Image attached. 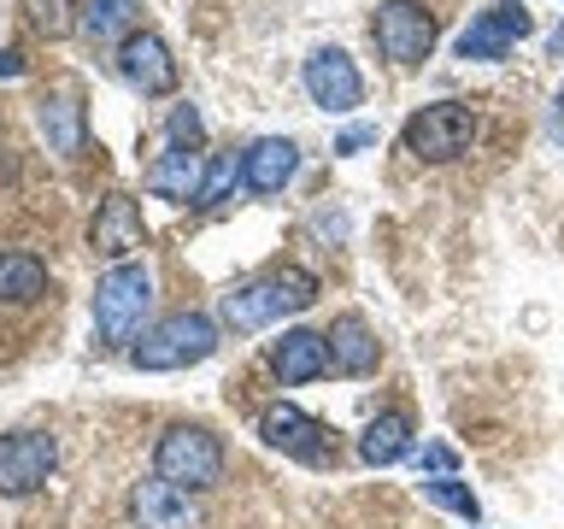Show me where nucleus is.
<instances>
[{
    "label": "nucleus",
    "instance_id": "1",
    "mask_svg": "<svg viewBox=\"0 0 564 529\" xmlns=\"http://www.w3.org/2000/svg\"><path fill=\"white\" fill-rule=\"evenodd\" d=\"M317 300V277L312 271H300V264H271L264 277H247L236 282L224 300H218V317L236 335H253L264 324H276V317H294V312H306Z\"/></svg>",
    "mask_w": 564,
    "mask_h": 529
},
{
    "label": "nucleus",
    "instance_id": "2",
    "mask_svg": "<svg viewBox=\"0 0 564 529\" xmlns=\"http://www.w3.org/2000/svg\"><path fill=\"white\" fill-rule=\"evenodd\" d=\"M153 306V271L141 259L106 264L95 282V335L106 347H135Z\"/></svg>",
    "mask_w": 564,
    "mask_h": 529
},
{
    "label": "nucleus",
    "instance_id": "3",
    "mask_svg": "<svg viewBox=\"0 0 564 529\" xmlns=\"http://www.w3.org/2000/svg\"><path fill=\"white\" fill-rule=\"evenodd\" d=\"M218 353V317L206 312H171L153 330H141V342L130 347V359L141 370H188Z\"/></svg>",
    "mask_w": 564,
    "mask_h": 529
},
{
    "label": "nucleus",
    "instance_id": "4",
    "mask_svg": "<svg viewBox=\"0 0 564 529\" xmlns=\"http://www.w3.org/2000/svg\"><path fill=\"white\" fill-rule=\"evenodd\" d=\"M153 471L165 483L200 494V488H218L224 483V441L206 430V423H171L153 447Z\"/></svg>",
    "mask_w": 564,
    "mask_h": 529
},
{
    "label": "nucleus",
    "instance_id": "5",
    "mask_svg": "<svg viewBox=\"0 0 564 529\" xmlns=\"http://www.w3.org/2000/svg\"><path fill=\"white\" fill-rule=\"evenodd\" d=\"M476 130H482V123H476V112L465 100H435V106H417L400 136H405V153L430 159V165H447V159L470 153Z\"/></svg>",
    "mask_w": 564,
    "mask_h": 529
},
{
    "label": "nucleus",
    "instance_id": "6",
    "mask_svg": "<svg viewBox=\"0 0 564 529\" xmlns=\"http://www.w3.org/2000/svg\"><path fill=\"white\" fill-rule=\"evenodd\" d=\"M370 42H377V53L394 65H423L435 47V18L423 12L417 0H388V7H377V18H370Z\"/></svg>",
    "mask_w": 564,
    "mask_h": 529
},
{
    "label": "nucleus",
    "instance_id": "7",
    "mask_svg": "<svg viewBox=\"0 0 564 529\" xmlns=\"http://www.w3.org/2000/svg\"><path fill=\"white\" fill-rule=\"evenodd\" d=\"M535 35V18H529V7L523 0H500V7H488V12H476L470 24H465V35H458V60H506L518 42H529Z\"/></svg>",
    "mask_w": 564,
    "mask_h": 529
},
{
    "label": "nucleus",
    "instance_id": "8",
    "mask_svg": "<svg viewBox=\"0 0 564 529\" xmlns=\"http://www.w3.org/2000/svg\"><path fill=\"white\" fill-rule=\"evenodd\" d=\"M53 465H59V447H53L47 430H12V435H0V494H7V500L35 494L53 476Z\"/></svg>",
    "mask_w": 564,
    "mask_h": 529
},
{
    "label": "nucleus",
    "instance_id": "9",
    "mask_svg": "<svg viewBox=\"0 0 564 529\" xmlns=\"http://www.w3.org/2000/svg\"><path fill=\"white\" fill-rule=\"evenodd\" d=\"M118 71H123V83L141 88V95H171L176 88V60H171V47H165V35L159 30H130L118 42Z\"/></svg>",
    "mask_w": 564,
    "mask_h": 529
},
{
    "label": "nucleus",
    "instance_id": "10",
    "mask_svg": "<svg viewBox=\"0 0 564 529\" xmlns=\"http://www.w3.org/2000/svg\"><path fill=\"white\" fill-rule=\"evenodd\" d=\"M306 95L324 112H352V106H365V77L341 47H317L306 60Z\"/></svg>",
    "mask_w": 564,
    "mask_h": 529
},
{
    "label": "nucleus",
    "instance_id": "11",
    "mask_svg": "<svg viewBox=\"0 0 564 529\" xmlns=\"http://www.w3.org/2000/svg\"><path fill=\"white\" fill-rule=\"evenodd\" d=\"M259 435H264V447H276V453H294V458H306V465H324V458H335V447H329V430L317 418H306L300 406H271V412L259 418Z\"/></svg>",
    "mask_w": 564,
    "mask_h": 529
},
{
    "label": "nucleus",
    "instance_id": "12",
    "mask_svg": "<svg viewBox=\"0 0 564 529\" xmlns=\"http://www.w3.org/2000/svg\"><path fill=\"white\" fill-rule=\"evenodd\" d=\"M130 518L135 529H200V506H194L188 488L165 483V476H148V483L130 488Z\"/></svg>",
    "mask_w": 564,
    "mask_h": 529
},
{
    "label": "nucleus",
    "instance_id": "13",
    "mask_svg": "<svg viewBox=\"0 0 564 529\" xmlns=\"http://www.w3.org/2000/svg\"><path fill=\"white\" fill-rule=\"evenodd\" d=\"M35 130L47 136V148L70 159V153H83V141H88V118H83V88L77 83H59V88H47L42 100H35Z\"/></svg>",
    "mask_w": 564,
    "mask_h": 529
},
{
    "label": "nucleus",
    "instance_id": "14",
    "mask_svg": "<svg viewBox=\"0 0 564 529\" xmlns=\"http://www.w3.org/2000/svg\"><path fill=\"white\" fill-rule=\"evenodd\" d=\"M324 342H329V370H335V377H370V370L382 365L377 330H370L359 312H341V317H335Z\"/></svg>",
    "mask_w": 564,
    "mask_h": 529
},
{
    "label": "nucleus",
    "instance_id": "15",
    "mask_svg": "<svg viewBox=\"0 0 564 529\" xmlns=\"http://www.w3.org/2000/svg\"><path fill=\"white\" fill-rule=\"evenodd\" d=\"M88 241H95L100 259L123 264L141 247V206L130 201V194H106V201L95 206V229H88Z\"/></svg>",
    "mask_w": 564,
    "mask_h": 529
},
{
    "label": "nucleus",
    "instance_id": "16",
    "mask_svg": "<svg viewBox=\"0 0 564 529\" xmlns=\"http://www.w3.org/2000/svg\"><path fill=\"white\" fill-rule=\"evenodd\" d=\"M271 370L282 388H306L329 370V342L317 330H282V342L271 347Z\"/></svg>",
    "mask_w": 564,
    "mask_h": 529
},
{
    "label": "nucleus",
    "instance_id": "17",
    "mask_svg": "<svg viewBox=\"0 0 564 529\" xmlns=\"http://www.w3.org/2000/svg\"><path fill=\"white\" fill-rule=\"evenodd\" d=\"M294 171H300V148L289 136H264L241 153V183L253 194H282L294 183Z\"/></svg>",
    "mask_w": 564,
    "mask_h": 529
},
{
    "label": "nucleus",
    "instance_id": "18",
    "mask_svg": "<svg viewBox=\"0 0 564 529\" xmlns=\"http://www.w3.org/2000/svg\"><path fill=\"white\" fill-rule=\"evenodd\" d=\"M200 176H206V159L194 153V148H165V153L148 165V194H159V201H176V206H194Z\"/></svg>",
    "mask_w": 564,
    "mask_h": 529
},
{
    "label": "nucleus",
    "instance_id": "19",
    "mask_svg": "<svg viewBox=\"0 0 564 529\" xmlns=\"http://www.w3.org/2000/svg\"><path fill=\"white\" fill-rule=\"evenodd\" d=\"M405 453H412V418H405L400 406L365 423V435H359V458H365V465L382 471V465H394V458H405Z\"/></svg>",
    "mask_w": 564,
    "mask_h": 529
},
{
    "label": "nucleus",
    "instance_id": "20",
    "mask_svg": "<svg viewBox=\"0 0 564 529\" xmlns=\"http://www.w3.org/2000/svg\"><path fill=\"white\" fill-rule=\"evenodd\" d=\"M47 294V264L35 253H0V300L7 306H30Z\"/></svg>",
    "mask_w": 564,
    "mask_h": 529
},
{
    "label": "nucleus",
    "instance_id": "21",
    "mask_svg": "<svg viewBox=\"0 0 564 529\" xmlns=\"http://www.w3.org/2000/svg\"><path fill=\"white\" fill-rule=\"evenodd\" d=\"M135 12H141V0H83L77 30L88 35V42H112V35H130Z\"/></svg>",
    "mask_w": 564,
    "mask_h": 529
},
{
    "label": "nucleus",
    "instance_id": "22",
    "mask_svg": "<svg viewBox=\"0 0 564 529\" xmlns=\"http://www.w3.org/2000/svg\"><path fill=\"white\" fill-rule=\"evenodd\" d=\"M423 500H435V506H447V511H458L465 523H476L482 518V500L458 483V476H423Z\"/></svg>",
    "mask_w": 564,
    "mask_h": 529
},
{
    "label": "nucleus",
    "instance_id": "23",
    "mask_svg": "<svg viewBox=\"0 0 564 529\" xmlns=\"http://www.w3.org/2000/svg\"><path fill=\"white\" fill-rule=\"evenodd\" d=\"M241 183V159L236 153H212L206 159V176H200V194H194V206H218L229 201V188Z\"/></svg>",
    "mask_w": 564,
    "mask_h": 529
},
{
    "label": "nucleus",
    "instance_id": "24",
    "mask_svg": "<svg viewBox=\"0 0 564 529\" xmlns=\"http://www.w3.org/2000/svg\"><path fill=\"white\" fill-rule=\"evenodd\" d=\"M70 7L77 0H24V12H30V24L42 30V35H65L77 18H70Z\"/></svg>",
    "mask_w": 564,
    "mask_h": 529
},
{
    "label": "nucleus",
    "instance_id": "25",
    "mask_svg": "<svg viewBox=\"0 0 564 529\" xmlns=\"http://www.w3.org/2000/svg\"><path fill=\"white\" fill-rule=\"evenodd\" d=\"M165 136H171V148H194V153H200V141H206V123H200V112H194V106L183 100V106L171 112Z\"/></svg>",
    "mask_w": 564,
    "mask_h": 529
},
{
    "label": "nucleus",
    "instance_id": "26",
    "mask_svg": "<svg viewBox=\"0 0 564 529\" xmlns=\"http://www.w3.org/2000/svg\"><path fill=\"white\" fill-rule=\"evenodd\" d=\"M365 148H377V123H347V130L335 136V153H341V159L365 153Z\"/></svg>",
    "mask_w": 564,
    "mask_h": 529
},
{
    "label": "nucleus",
    "instance_id": "27",
    "mask_svg": "<svg viewBox=\"0 0 564 529\" xmlns=\"http://www.w3.org/2000/svg\"><path fill=\"white\" fill-rule=\"evenodd\" d=\"M417 465H423V471H435V476H453L458 453H453V447H441V441H430V447L417 453Z\"/></svg>",
    "mask_w": 564,
    "mask_h": 529
},
{
    "label": "nucleus",
    "instance_id": "28",
    "mask_svg": "<svg viewBox=\"0 0 564 529\" xmlns=\"http://www.w3.org/2000/svg\"><path fill=\"white\" fill-rule=\"evenodd\" d=\"M18 71H24V53L7 47V53H0V77H18Z\"/></svg>",
    "mask_w": 564,
    "mask_h": 529
},
{
    "label": "nucleus",
    "instance_id": "29",
    "mask_svg": "<svg viewBox=\"0 0 564 529\" xmlns=\"http://www.w3.org/2000/svg\"><path fill=\"white\" fill-rule=\"evenodd\" d=\"M558 53H564V30H558Z\"/></svg>",
    "mask_w": 564,
    "mask_h": 529
}]
</instances>
